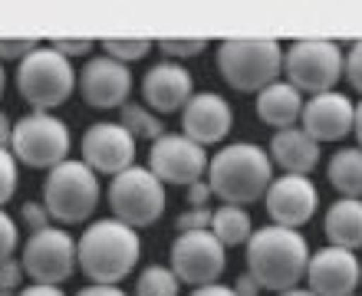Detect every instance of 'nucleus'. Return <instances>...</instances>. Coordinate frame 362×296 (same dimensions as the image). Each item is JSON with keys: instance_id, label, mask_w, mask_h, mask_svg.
Instances as JSON below:
<instances>
[{"instance_id": "obj_3", "label": "nucleus", "mask_w": 362, "mask_h": 296, "mask_svg": "<svg viewBox=\"0 0 362 296\" xmlns=\"http://www.w3.org/2000/svg\"><path fill=\"white\" fill-rule=\"evenodd\" d=\"M211 191L224 204H250L257 198H267L270 182V158L257 145L238 142L211 158Z\"/></svg>"}, {"instance_id": "obj_11", "label": "nucleus", "mask_w": 362, "mask_h": 296, "mask_svg": "<svg viewBox=\"0 0 362 296\" xmlns=\"http://www.w3.org/2000/svg\"><path fill=\"white\" fill-rule=\"evenodd\" d=\"M172 273L194 287H211L224 273V244L211 230H188L172 244Z\"/></svg>"}, {"instance_id": "obj_12", "label": "nucleus", "mask_w": 362, "mask_h": 296, "mask_svg": "<svg viewBox=\"0 0 362 296\" xmlns=\"http://www.w3.org/2000/svg\"><path fill=\"white\" fill-rule=\"evenodd\" d=\"M83 158L99 174H122L132 168L135 158V135L122 122H99L89 125L83 135Z\"/></svg>"}, {"instance_id": "obj_36", "label": "nucleus", "mask_w": 362, "mask_h": 296, "mask_svg": "<svg viewBox=\"0 0 362 296\" xmlns=\"http://www.w3.org/2000/svg\"><path fill=\"white\" fill-rule=\"evenodd\" d=\"M89 47H93V40H63V37L53 40V49H57V53H73V57H76V53H86Z\"/></svg>"}, {"instance_id": "obj_28", "label": "nucleus", "mask_w": 362, "mask_h": 296, "mask_svg": "<svg viewBox=\"0 0 362 296\" xmlns=\"http://www.w3.org/2000/svg\"><path fill=\"white\" fill-rule=\"evenodd\" d=\"M13 184H17V158L13 152L0 148V204L13 198Z\"/></svg>"}, {"instance_id": "obj_14", "label": "nucleus", "mask_w": 362, "mask_h": 296, "mask_svg": "<svg viewBox=\"0 0 362 296\" xmlns=\"http://www.w3.org/2000/svg\"><path fill=\"white\" fill-rule=\"evenodd\" d=\"M320 194L303 174H284L267 188V214L276 220V227H300L313 218Z\"/></svg>"}, {"instance_id": "obj_43", "label": "nucleus", "mask_w": 362, "mask_h": 296, "mask_svg": "<svg viewBox=\"0 0 362 296\" xmlns=\"http://www.w3.org/2000/svg\"><path fill=\"white\" fill-rule=\"evenodd\" d=\"M356 138H359V148H362V105H356V125H353Z\"/></svg>"}, {"instance_id": "obj_18", "label": "nucleus", "mask_w": 362, "mask_h": 296, "mask_svg": "<svg viewBox=\"0 0 362 296\" xmlns=\"http://www.w3.org/2000/svg\"><path fill=\"white\" fill-rule=\"evenodd\" d=\"M356 105L343 93H323L313 96L310 105H303V132L313 142H336L353 132Z\"/></svg>"}, {"instance_id": "obj_46", "label": "nucleus", "mask_w": 362, "mask_h": 296, "mask_svg": "<svg viewBox=\"0 0 362 296\" xmlns=\"http://www.w3.org/2000/svg\"><path fill=\"white\" fill-rule=\"evenodd\" d=\"M0 296H10V290H0Z\"/></svg>"}, {"instance_id": "obj_6", "label": "nucleus", "mask_w": 362, "mask_h": 296, "mask_svg": "<svg viewBox=\"0 0 362 296\" xmlns=\"http://www.w3.org/2000/svg\"><path fill=\"white\" fill-rule=\"evenodd\" d=\"M43 201H47L49 218L63 224H79L99 204V184L86 162H63L47 174L43 184Z\"/></svg>"}, {"instance_id": "obj_26", "label": "nucleus", "mask_w": 362, "mask_h": 296, "mask_svg": "<svg viewBox=\"0 0 362 296\" xmlns=\"http://www.w3.org/2000/svg\"><path fill=\"white\" fill-rule=\"evenodd\" d=\"M122 125L129 129L132 135H142V138H162V132H165V125L155 119L152 112H145L142 105H129L125 102L122 105Z\"/></svg>"}, {"instance_id": "obj_20", "label": "nucleus", "mask_w": 362, "mask_h": 296, "mask_svg": "<svg viewBox=\"0 0 362 296\" xmlns=\"http://www.w3.org/2000/svg\"><path fill=\"white\" fill-rule=\"evenodd\" d=\"M270 158H274L284 172L290 174H306L313 172L320 162V142H313L303 129H284L274 135L270 142Z\"/></svg>"}, {"instance_id": "obj_31", "label": "nucleus", "mask_w": 362, "mask_h": 296, "mask_svg": "<svg viewBox=\"0 0 362 296\" xmlns=\"http://www.w3.org/2000/svg\"><path fill=\"white\" fill-rule=\"evenodd\" d=\"M346 79L353 83L356 93H362V40L349 49V57H346Z\"/></svg>"}, {"instance_id": "obj_4", "label": "nucleus", "mask_w": 362, "mask_h": 296, "mask_svg": "<svg viewBox=\"0 0 362 296\" xmlns=\"http://www.w3.org/2000/svg\"><path fill=\"white\" fill-rule=\"evenodd\" d=\"M280 66H284V53L276 40H224L218 49L221 76L240 93L274 86Z\"/></svg>"}, {"instance_id": "obj_42", "label": "nucleus", "mask_w": 362, "mask_h": 296, "mask_svg": "<svg viewBox=\"0 0 362 296\" xmlns=\"http://www.w3.org/2000/svg\"><path fill=\"white\" fill-rule=\"evenodd\" d=\"M20 296H63L57 287H43V283H37V287H30V290H23Z\"/></svg>"}, {"instance_id": "obj_44", "label": "nucleus", "mask_w": 362, "mask_h": 296, "mask_svg": "<svg viewBox=\"0 0 362 296\" xmlns=\"http://www.w3.org/2000/svg\"><path fill=\"white\" fill-rule=\"evenodd\" d=\"M280 296H316V293H306V290H286V293H280Z\"/></svg>"}, {"instance_id": "obj_15", "label": "nucleus", "mask_w": 362, "mask_h": 296, "mask_svg": "<svg viewBox=\"0 0 362 296\" xmlns=\"http://www.w3.org/2000/svg\"><path fill=\"white\" fill-rule=\"evenodd\" d=\"M306 280L316 296H349L359 287V260L353 257V250L323 247L310 257Z\"/></svg>"}, {"instance_id": "obj_25", "label": "nucleus", "mask_w": 362, "mask_h": 296, "mask_svg": "<svg viewBox=\"0 0 362 296\" xmlns=\"http://www.w3.org/2000/svg\"><path fill=\"white\" fill-rule=\"evenodd\" d=\"M135 296H178V277L165 267H148L135 283Z\"/></svg>"}, {"instance_id": "obj_33", "label": "nucleus", "mask_w": 362, "mask_h": 296, "mask_svg": "<svg viewBox=\"0 0 362 296\" xmlns=\"http://www.w3.org/2000/svg\"><path fill=\"white\" fill-rule=\"evenodd\" d=\"M37 49V40H0V57H7V59H13V57H30Z\"/></svg>"}, {"instance_id": "obj_24", "label": "nucleus", "mask_w": 362, "mask_h": 296, "mask_svg": "<svg viewBox=\"0 0 362 296\" xmlns=\"http://www.w3.org/2000/svg\"><path fill=\"white\" fill-rule=\"evenodd\" d=\"M211 234H214L224 247H238V244L250 240L254 230H250L247 211L234 208V204H224V208L214 211V218H211Z\"/></svg>"}, {"instance_id": "obj_29", "label": "nucleus", "mask_w": 362, "mask_h": 296, "mask_svg": "<svg viewBox=\"0 0 362 296\" xmlns=\"http://www.w3.org/2000/svg\"><path fill=\"white\" fill-rule=\"evenodd\" d=\"M158 47L168 53V57H194L208 47V40H158Z\"/></svg>"}, {"instance_id": "obj_37", "label": "nucleus", "mask_w": 362, "mask_h": 296, "mask_svg": "<svg viewBox=\"0 0 362 296\" xmlns=\"http://www.w3.org/2000/svg\"><path fill=\"white\" fill-rule=\"evenodd\" d=\"M211 194H214V191H211V184H201V182H194V184L188 188V201L194 204V208H204Z\"/></svg>"}, {"instance_id": "obj_1", "label": "nucleus", "mask_w": 362, "mask_h": 296, "mask_svg": "<svg viewBox=\"0 0 362 296\" xmlns=\"http://www.w3.org/2000/svg\"><path fill=\"white\" fill-rule=\"evenodd\" d=\"M310 267L306 240L290 227H260L247 240V273L264 290H293Z\"/></svg>"}, {"instance_id": "obj_23", "label": "nucleus", "mask_w": 362, "mask_h": 296, "mask_svg": "<svg viewBox=\"0 0 362 296\" xmlns=\"http://www.w3.org/2000/svg\"><path fill=\"white\" fill-rule=\"evenodd\" d=\"M329 174V184L343 198L362 201V148H343V152L333 155V162L326 168Z\"/></svg>"}, {"instance_id": "obj_2", "label": "nucleus", "mask_w": 362, "mask_h": 296, "mask_svg": "<svg viewBox=\"0 0 362 296\" xmlns=\"http://www.w3.org/2000/svg\"><path fill=\"white\" fill-rule=\"evenodd\" d=\"M139 237L122 220H95L79 237L76 257L79 270L93 280L95 287H112L139 264Z\"/></svg>"}, {"instance_id": "obj_35", "label": "nucleus", "mask_w": 362, "mask_h": 296, "mask_svg": "<svg viewBox=\"0 0 362 296\" xmlns=\"http://www.w3.org/2000/svg\"><path fill=\"white\" fill-rule=\"evenodd\" d=\"M20 264H13V260H4L0 264V290H17L20 287Z\"/></svg>"}, {"instance_id": "obj_39", "label": "nucleus", "mask_w": 362, "mask_h": 296, "mask_svg": "<svg viewBox=\"0 0 362 296\" xmlns=\"http://www.w3.org/2000/svg\"><path fill=\"white\" fill-rule=\"evenodd\" d=\"M191 296H238L230 287H218V283H211V287H201V290H194Z\"/></svg>"}, {"instance_id": "obj_13", "label": "nucleus", "mask_w": 362, "mask_h": 296, "mask_svg": "<svg viewBox=\"0 0 362 296\" xmlns=\"http://www.w3.org/2000/svg\"><path fill=\"white\" fill-rule=\"evenodd\" d=\"M132 89V76L129 69L112 57H95L89 59L83 73H79V93L93 109H122Z\"/></svg>"}, {"instance_id": "obj_41", "label": "nucleus", "mask_w": 362, "mask_h": 296, "mask_svg": "<svg viewBox=\"0 0 362 296\" xmlns=\"http://www.w3.org/2000/svg\"><path fill=\"white\" fill-rule=\"evenodd\" d=\"M76 296H125V293L115 287H89V290H79Z\"/></svg>"}, {"instance_id": "obj_40", "label": "nucleus", "mask_w": 362, "mask_h": 296, "mask_svg": "<svg viewBox=\"0 0 362 296\" xmlns=\"http://www.w3.org/2000/svg\"><path fill=\"white\" fill-rule=\"evenodd\" d=\"M10 138H13V125H10V119L4 112H0V148H7Z\"/></svg>"}, {"instance_id": "obj_21", "label": "nucleus", "mask_w": 362, "mask_h": 296, "mask_svg": "<svg viewBox=\"0 0 362 296\" xmlns=\"http://www.w3.org/2000/svg\"><path fill=\"white\" fill-rule=\"evenodd\" d=\"M323 230L329 237V247H343V250L362 247V201L353 198L336 201L333 208L326 211Z\"/></svg>"}, {"instance_id": "obj_27", "label": "nucleus", "mask_w": 362, "mask_h": 296, "mask_svg": "<svg viewBox=\"0 0 362 296\" xmlns=\"http://www.w3.org/2000/svg\"><path fill=\"white\" fill-rule=\"evenodd\" d=\"M105 53H112V59H139L152 49V40H103Z\"/></svg>"}, {"instance_id": "obj_19", "label": "nucleus", "mask_w": 362, "mask_h": 296, "mask_svg": "<svg viewBox=\"0 0 362 296\" xmlns=\"http://www.w3.org/2000/svg\"><path fill=\"white\" fill-rule=\"evenodd\" d=\"M142 96L158 112H178L191 102V73L175 63H158L145 73Z\"/></svg>"}, {"instance_id": "obj_9", "label": "nucleus", "mask_w": 362, "mask_h": 296, "mask_svg": "<svg viewBox=\"0 0 362 296\" xmlns=\"http://www.w3.org/2000/svg\"><path fill=\"white\" fill-rule=\"evenodd\" d=\"M286 76L293 83V89H306L323 96L336 86V79L343 73V57L339 47L329 40H296L293 47L286 49Z\"/></svg>"}, {"instance_id": "obj_38", "label": "nucleus", "mask_w": 362, "mask_h": 296, "mask_svg": "<svg viewBox=\"0 0 362 296\" xmlns=\"http://www.w3.org/2000/svg\"><path fill=\"white\" fill-rule=\"evenodd\" d=\"M238 296H257L260 293V283L254 277H250V273H244V277H238Z\"/></svg>"}, {"instance_id": "obj_32", "label": "nucleus", "mask_w": 362, "mask_h": 296, "mask_svg": "<svg viewBox=\"0 0 362 296\" xmlns=\"http://www.w3.org/2000/svg\"><path fill=\"white\" fill-rule=\"evenodd\" d=\"M13 247H17V227H13V220L0 211V264L10 257Z\"/></svg>"}, {"instance_id": "obj_34", "label": "nucleus", "mask_w": 362, "mask_h": 296, "mask_svg": "<svg viewBox=\"0 0 362 296\" xmlns=\"http://www.w3.org/2000/svg\"><path fill=\"white\" fill-rule=\"evenodd\" d=\"M47 204H37V201H27V204H23V218H27V224L33 230H43L47 227Z\"/></svg>"}, {"instance_id": "obj_30", "label": "nucleus", "mask_w": 362, "mask_h": 296, "mask_svg": "<svg viewBox=\"0 0 362 296\" xmlns=\"http://www.w3.org/2000/svg\"><path fill=\"white\" fill-rule=\"evenodd\" d=\"M211 218H214V214H208L204 208L188 211V214H181L178 218V234H188V230H208Z\"/></svg>"}, {"instance_id": "obj_45", "label": "nucleus", "mask_w": 362, "mask_h": 296, "mask_svg": "<svg viewBox=\"0 0 362 296\" xmlns=\"http://www.w3.org/2000/svg\"><path fill=\"white\" fill-rule=\"evenodd\" d=\"M0 93H4V69H0Z\"/></svg>"}, {"instance_id": "obj_7", "label": "nucleus", "mask_w": 362, "mask_h": 296, "mask_svg": "<svg viewBox=\"0 0 362 296\" xmlns=\"http://www.w3.org/2000/svg\"><path fill=\"white\" fill-rule=\"evenodd\" d=\"M109 208L129 227H148L162 218L165 188L152 168H125L109 184Z\"/></svg>"}, {"instance_id": "obj_22", "label": "nucleus", "mask_w": 362, "mask_h": 296, "mask_svg": "<svg viewBox=\"0 0 362 296\" xmlns=\"http://www.w3.org/2000/svg\"><path fill=\"white\" fill-rule=\"evenodd\" d=\"M257 115L260 122L274 125V129H290V125L303 115V99H300V89L284 86V83H274L260 93L257 99Z\"/></svg>"}, {"instance_id": "obj_17", "label": "nucleus", "mask_w": 362, "mask_h": 296, "mask_svg": "<svg viewBox=\"0 0 362 296\" xmlns=\"http://www.w3.org/2000/svg\"><path fill=\"white\" fill-rule=\"evenodd\" d=\"M230 125H234V112H230V105L218 93H198V96H191V102L181 112L185 138H191L201 148L221 142L230 132Z\"/></svg>"}, {"instance_id": "obj_10", "label": "nucleus", "mask_w": 362, "mask_h": 296, "mask_svg": "<svg viewBox=\"0 0 362 296\" xmlns=\"http://www.w3.org/2000/svg\"><path fill=\"white\" fill-rule=\"evenodd\" d=\"M79 264L73 237L59 227L33 230V237L23 247V270L43 287H57L73 277V267Z\"/></svg>"}, {"instance_id": "obj_8", "label": "nucleus", "mask_w": 362, "mask_h": 296, "mask_svg": "<svg viewBox=\"0 0 362 296\" xmlns=\"http://www.w3.org/2000/svg\"><path fill=\"white\" fill-rule=\"evenodd\" d=\"M10 152L13 158L27 165V168H57L63 165L69 152V132L66 125L53 119L47 112H33L23 115L13 125V138H10Z\"/></svg>"}, {"instance_id": "obj_16", "label": "nucleus", "mask_w": 362, "mask_h": 296, "mask_svg": "<svg viewBox=\"0 0 362 296\" xmlns=\"http://www.w3.org/2000/svg\"><path fill=\"white\" fill-rule=\"evenodd\" d=\"M148 158L152 172L168 184H194L204 174V148L181 135H162Z\"/></svg>"}, {"instance_id": "obj_5", "label": "nucleus", "mask_w": 362, "mask_h": 296, "mask_svg": "<svg viewBox=\"0 0 362 296\" xmlns=\"http://www.w3.org/2000/svg\"><path fill=\"white\" fill-rule=\"evenodd\" d=\"M76 79L79 76H73L69 59L63 53H57V49H33L30 57L20 59L17 69L20 96L30 105H37V112H47L53 105L66 102Z\"/></svg>"}]
</instances>
